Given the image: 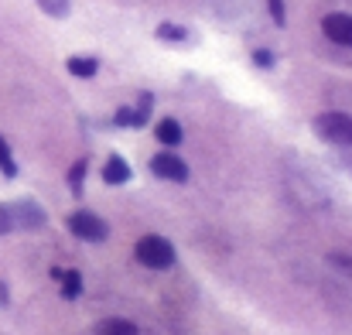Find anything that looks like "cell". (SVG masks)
Here are the masks:
<instances>
[{"mask_svg":"<svg viewBox=\"0 0 352 335\" xmlns=\"http://www.w3.org/2000/svg\"><path fill=\"white\" fill-rule=\"evenodd\" d=\"M133 257H137L144 267H151V270H168V267H175V246H171L164 236H154V233L137 239Z\"/></svg>","mask_w":352,"mask_h":335,"instance_id":"obj_1","label":"cell"},{"mask_svg":"<svg viewBox=\"0 0 352 335\" xmlns=\"http://www.w3.org/2000/svg\"><path fill=\"white\" fill-rule=\"evenodd\" d=\"M311 130H315L322 140L336 144V147H349L352 144V116L349 113H342V110L318 113L315 123H311Z\"/></svg>","mask_w":352,"mask_h":335,"instance_id":"obj_2","label":"cell"},{"mask_svg":"<svg viewBox=\"0 0 352 335\" xmlns=\"http://www.w3.org/2000/svg\"><path fill=\"white\" fill-rule=\"evenodd\" d=\"M69 233L76 236V239H86V243H103L107 236H110V226L103 223L96 213H86V209H79V213H72L69 219Z\"/></svg>","mask_w":352,"mask_h":335,"instance_id":"obj_3","label":"cell"},{"mask_svg":"<svg viewBox=\"0 0 352 335\" xmlns=\"http://www.w3.org/2000/svg\"><path fill=\"white\" fill-rule=\"evenodd\" d=\"M7 209H10L14 229H28V233H34V229H41V226L48 223L45 209H41L34 199H17V202H10Z\"/></svg>","mask_w":352,"mask_h":335,"instance_id":"obj_4","label":"cell"},{"mask_svg":"<svg viewBox=\"0 0 352 335\" xmlns=\"http://www.w3.org/2000/svg\"><path fill=\"white\" fill-rule=\"evenodd\" d=\"M151 171L157 175V178H164V182H188V164L175 154V151H161V154H154L151 158Z\"/></svg>","mask_w":352,"mask_h":335,"instance_id":"obj_5","label":"cell"},{"mask_svg":"<svg viewBox=\"0 0 352 335\" xmlns=\"http://www.w3.org/2000/svg\"><path fill=\"white\" fill-rule=\"evenodd\" d=\"M322 31H325L329 41L352 48V14H342V10L325 14V17H322Z\"/></svg>","mask_w":352,"mask_h":335,"instance_id":"obj_6","label":"cell"},{"mask_svg":"<svg viewBox=\"0 0 352 335\" xmlns=\"http://www.w3.org/2000/svg\"><path fill=\"white\" fill-rule=\"evenodd\" d=\"M147 116H151V93L140 96V107H137V110H133V107H120L113 120H117V127H144Z\"/></svg>","mask_w":352,"mask_h":335,"instance_id":"obj_7","label":"cell"},{"mask_svg":"<svg viewBox=\"0 0 352 335\" xmlns=\"http://www.w3.org/2000/svg\"><path fill=\"white\" fill-rule=\"evenodd\" d=\"M130 164H126V158H120V154H110L107 158V164H103V182L107 185H126L130 182Z\"/></svg>","mask_w":352,"mask_h":335,"instance_id":"obj_8","label":"cell"},{"mask_svg":"<svg viewBox=\"0 0 352 335\" xmlns=\"http://www.w3.org/2000/svg\"><path fill=\"white\" fill-rule=\"evenodd\" d=\"M154 137H157V140H161V144H164V147H178V144H182V137H185V133H182V123H178V120H171V116H168V120H161V123H157V127H154Z\"/></svg>","mask_w":352,"mask_h":335,"instance_id":"obj_9","label":"cell"},{"mask_svg":"<svg viewBox=\"0 0 352 335\" xmlns=\"http://www.w3.org/2000/svg\"><path fill=\"white\" fill-rule=\"evenodd\" d=\"M65 69H69L72 76H79V79H93V76L100 72V62L89 58V55H72V58L65 62Z\"/></svg>","mask_w":352,"mask_h":335,"instance_id":"obj_10","label":"cell"},{"mask_svg":"<svg viewBox=\"0 0 352 335\" xmlns=\"http://www.w3.org/2000/svg\"><path fill=\"white\" fill-rule=\"evenodd\" d=\"M100 335H140V329L130 318H107L100 322Z\"/></svg>","mask_w":352,"mask_h":335,"instance_id":"obj_11","label":"cell"},{"mask_svg":"<svg viewBox=\"0 0 352 335\" xmlns=\"http://www.w3.org/2000/svg\"><path fill=\"white\" fill-rule=\"evenodd\" d=\"M79 294H82V274H79V270H69V274H62V298L76 301Z\"/></svg>","mask_w":352,"mask_h":335,"instance_id":"obj_12","label":"cell"},{"mask_svg":"<svg viewBox=\"0 0 352 335\" xmlns=\"http://www.w3.org/2000/svg\"><path fill=\"white\" fill-rule=\"evenodd\" d=\"M86 168H89V161L86 158H79L72 168H69V188H72V195H82V182H86Z\"/></svg>","mask_w":352,"mask_h":335,"instance_id":"obj_13","label":"cell"},{"mask_svg":"<svg viewBox=\"0 0 352 335\" xmlns=\"http://www.w3.org/2000/svg\"><path fill=\"white\" fill-rule=\"evenodd\" d=\"M0 171H3V178H14L17 175V161H14V154H10V144L0 137Z\"/></svg>","mask_w":352,"mask_h":335,"instance_id":"obj_14","label":"cell"},{"mask_svg":"<svg viewBox=\"0 0 352 335\" xmlns=\"http://www.w3.org/2000/svg\"><path fill=\"white\" fill-rule=\"evenodd\" d=\"M45 14H52V17H65L69 14V0H34Z\"/></svg>","mask_w":352,"mask_h":335,"instance_id":"obj_15","label":"cell"},{"mask_svg":"<svg viewBox=\"0 0 352 335\" xmlns=\"http://www.w3.org/2000/svg\"><path fill=\"white\" fill-rule=\"evenodd\" d=\"M157 38H164V41H182V38H185V28H178V24H161V28H157Z\"/></svg>","mask_w":352,"mask_h":335,"instance_id":"obj_16","label":"cell"},{"mask_svg":"<svg viewBox=\"0 0 352 335\" xmlns=\"http://www.w3.org/2000/svg\"><path fill=\"white\" fill-rule=\"evenodd\" d=\"M267 7H270V17H274V24H277V28H284V24H287V14H284V0H267Z\"/></svg>","mask_w":352,"mask_h":335,"instance_id":"obj_17","label":"cell"},{"mask_svg":"<svg viewBox=\"0 0 352 335\" xmlns=\"http://www.w3.org/2000/svg\"><path fill=\"white\" fill-rule=\"evenodd\" d=\"M253 62H256L260 69H274V52H267V48H256V52H253Z\"/></svg>","mask_w":352,"mask_h":335,"instance_id":"obj_18","label":"cell"},{"mask_svg":"<svg viewBox=\"0 0 352 335\" xmlns=\"http://www.w3.org/2000/svg\"><path fill=\"white\" fill-rule=\"evenodd\" d=\"M7 233H14V219H10V209L0 206V236H7Z\"/></svg>","mask_w":352,"mask_h":335,"instance_id":"obj_19","label":"cell"},{"mask_svg":"<svg viewBox=\"0 0 352 335\" xmlns=\"http://www.w3.org/2000/svg\"><path fill=\"white\" fill-rule=\"evenodd\" d=\"M0 305H7V284L0 281Z\"/></svg>","mask_w":352,"mask_h":335,"instance_id":"obj_20","label":"cell"}]
</instances>
